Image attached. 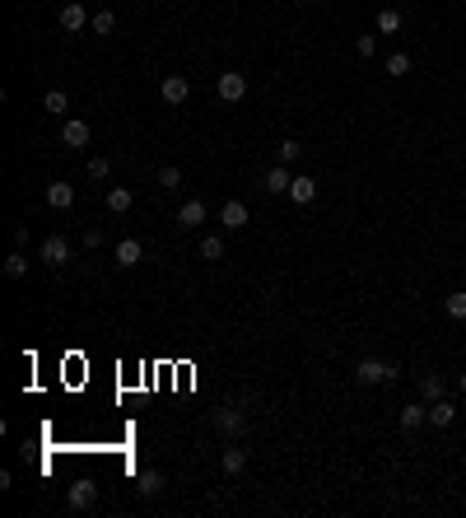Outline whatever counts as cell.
<instances>
[{
	"mask_svg": "<svg viewBox=\"0 0 466 518\" xmlns=\"http://www.w3.org/2000/svg\"><path fill=\"white\" fill-rule=\"evenodd\" d=\"M210 425L220 429V434H229V439H238V434L247 429V416L238 411V406H220V411L210 416Z\"/></svg>",
	"mask_w": 466,
	"mask_h": 518,
	"instance_id": "1",
	"label": "cell"
},
{
	"mask_svg": "<svg viewBox=\"0 0 466 518\" xmlns=\"http://www.w3.org/2000/svg\"><path fill=\"white\" fill-rule=\"evenodd\" d=\"M200 257H205V261H220V257H224V238H220V234L200 238Z\"/></svg>",
	"mask_w": 466,
	"mask_h": 518,
	"instance_id": "23",
	"label": "cell"
},
{
	"mask_svg": "<svg viewBox=\"0 0 466 518\" xmlns=\"http://www.w3.org/2000/svg\"><path fill=\"white\" fill-rule=\"evenodd\" d=\"M131 201H135L131 187H112V192H108V210L112 215H126V210H131Z\"/></svg>",
	"mask_w": 466,
	"mask_h": 518,
	"instance_id": "19",
	"label": "cell"
},
{
	"mask_svg": "<svg viewBox=\"0 0 466 518\" xmlns=\"http://www.w3.org/2000/svg\"><path fill=\"white\" fill-rule=\"evenodd\" d=\"M84 23H93V14L84 10L79 0H66V5H61V28H66V33H79Z\"/></svg>",
	"mask_w": 466,
	"mask_h": 518,
	"instance_id": "5",
	"label": "cell"
},
{
	"mask_svg": "<svg viewBox=\"0 0 466 518\" xmlns=\"http://www.w3.org/2000/svg\"><path fill=\"white\" fill-rule=\"evenodd\" d=\"M93 500H98V485H93V481H75L66 490V505L79 509V514H84V509H93Z\"/></svg>",
	"mask_w": 466,
	"mask_h": 518,
	"instance_id": "7",
	"label": "cell"
},
{
	"mask_svg": "<svg viewBox=\"0 0 466 518\" xmlns=\"http://www.w3.org/2000/svg\"><path fill=\"white\" fill-rule=\"evenodd\" d=\"M448 317H457V322L466 317V290H453V294H448Z\"/></svg>",
	"mask_w": 466,
	"mask_h": 518,
	"instance_id": "27",
	"label": "cell"
},
{
	"mask_svg": "<svg viewBox=\"0 0 466 518\" xmlns=\"http://www.w3.org/2000/svg\"><path fill=\"white\" fill-rule=\"evenodd\" d=\"M220 462H224V472H229V476H238L247 467V449H238V444H233V449H224Z\"/></svg>",
	"mask_w": 466,
	"mask_h": 518,
	"instance_id": "20",
	"label": "cell"
},
{
	"mask_svg": "<svg viewBox=\"0 0 466 518\" xmlns=\"http://www.w3.org/2000/svg\"><path fill=\"white\" fill-rule=\"evenodd\" d=\"M159 94H164V103H173V108H182V103L191 98V79H187V75H164V84H159Z\"/></svg>",
	"mask_w": 466,
	"mask_h": 518,
	"instance_id": "3",
	"label": "cell"
},
{
	"mask_svg": "<svg viewBox=\"0 0 466 518\" xmlns=\"http://www.w3.org/2000/svg\"><path fill=\"white\" fill-rule=\"evenodd\" d=\"M289 201H294V205H312V201H317V182H312L308 173H299V178L289 182Z\"/></svg>",
	"mask_w": 466,
	"mask_h": 518,
	"instance_id": "9",
	"label": "cell"
},
{
	"mask_svg": "<svg viewBox=\"0 0 466 518\" xmlns=\"http://www.w3.org/2000/svg\"><path fill=\"white\" fill-rule=\"evenodd\" d=\"M299 159H303V145L294 140V135H289V140H280V164H299Z\"/></svg>",
	"mask_w": 466,
	"mask_h": 518,
	"instance_id": "25",
	"label": "cell"
},
{
	"mask_svg": "<svg viewBox=\"0 0 466 518\" xmlns=\"http://www.w3.org/2000/svg\"><path fill=\"white\" fill-rule=\"evenodd\" d=\"M453 420H457V406H453V402H443V397H438V402H429V425L448 429Z\"/></svg>",
	"mask_w": 466,
	"mask_h": 518,
	"instance_id": "15",
	"label": "cell"
},
{
	"mask_svg": "<svg viewBox=\"0 0 466 518\" xmlns=\"http://www.w3.org/2000/svg\"><path fill=\"white\" fill-rule=\"evenodd\" d=\"M47 205H52V210H70V205H75V187H70V182H52V187H47Z\"/></svg>",
	"mask_w": 466,
	"mask_h": 518,
	"instance_id": "11",
	"label": "cell"
},
{
	"mask_svg": "<svg viewBox=\"0 0 466 518\" xmlns=\"http://www.w3.org/2000/svg\"><path fill=\"white\" fill-rule=\"evenodd\" d=\"M135 490H140L144 500H154L159 490H164V472H140L135 476Z\"/></svg>",
	"mask_w": 466,
	"mask_h": 518,
	"instance_id": "18",
	"label": "cell"
},
{
	"mask_svg": "<svg viewBox=\"0 0 466 518\" xmlns=\"http://www.w3.org/2000/svg\"><path fill=\"white\" fill-rule=\"evenodd\" d=\"M215 89H220L224 103H243V98H247V75H238V70H224V75L215 79Z\"/></svg>",
	"mask_w": 466,
	"mask_h": 518,
	"instance_id": "2",
	"label": "cell"
},
{
	"mask_svg": "<svg viewBox=\"0 0 466 518\" xmlns=\"http://www.w3.org/2000/svg\"><path fill=\"white\" fill-rule=\"evenodd\" d=\"M200 225H205V201H182L178 229H200Z\"/></svg>",
	"mask_w": 466,
	"mask_h": 518,
	"instance_id": "12",
	"label": "cell"
},
{
	"mask_svg": "<svg viewBox=\"0 0 466 518\" xmlns=\"http://www.w3.org/2000/svg\"><path fill=\"white\" fill-rule=\"evenodd\" d=\"M112 257H117V266H135V261L144 257L140 238H122V243H117V252H112Z\"/></svg>",
	"mask_w": 466,
	"mask_h": 518,
	"instance_id": "14",
	"label": "cell"
},
{
	"mask_svg": "<svg viewBox=\"0 0 466 518\" xmlns=\"http://www.w3.org/2000/svg\"><path fill=\"white\" fill-rule=\"evenodd\" d=\"M387 75H411V57H406V52H392L387 57Z\"/></svg>",
	"mask_w": 466,
	"mask_h": 518,
	"instance_id": "29",
	"label": "cell"
},
{
	"mask_svg": "<svg viewBox=\"0 0 466 518\" xmlns=\"http://www.w3.org/2000/svg\"><path fill=\"white\" fill-rule=\"evenodd\" d=\"M289 182H294V178H289V164H275V169H266L261 187H266L271 196H285V192H289Z\"/></svg>",
	"mask_w": 466,
	"mask_h": 518,
	"instance_id": "10",
	"label": "cell"
},
{
	"mask_svg": "<svg viewBox=\"0 0 466 518\" xmlns=\"http://www.w3.org/2000/svg\"><path fill=\"white\" fill-rule=\"evenodd\" d=\"M5 276H10V281H23V276H28V257H23V248H14L10 257H5Z\"/></svg>",
	"mask_w": 466,
	"mask_h": 518,
	"instance_id": "21",
	"label": "cell"
},
{
	"mask_svg": "<svg viewBox=\"0 0 466 518\" xmlns=\"http://www.w3.org/2000/svg\"><path fill=\"white\" fill-rule=\"evenodd\" d=\"M424 420H429V406H420V402L401 406V429H420Z\"/></svg>",
	"mask_w": 466,
	"mask_h": 518,
	"instance_id": "16",
	"label": "cell"
},
{
	"mask_svg": "<svg viewBox=\"0 0 466 518\" xmlns=\"http://www.w3.org/2000/svg\"><path fill=\"white\" fill-rule=\"evenodd\" d=\"M159 187H168V192H178V187H182V169L164 164V169H159Z\"/></svg>",
	"mask_w": 466,
	"mask_h": 518,
	"instance_id": "26",
	"label": "cell"
},
{
	"mask_svg": "<svg viewBox=\"0 0 466 518\" xmlns=\"http://www.w3.org/2000/svg\"><path fill=\"white\" fill-rule=\"evenodd\" d=\"M220 225L224 229H243L247 225V205L243 201H224L220 205Z\"/></svg>",
	"mask_w": 466,
	"mask_h": 518,
	"instance_id": "13",
	"label": "cell"
},
{
	"mask_svg": "<svg viewBox=\"0 0 466 518\" xmlns=\"http://www.w3.org/2000/svg\"><path fill=\"white\" fill-rule=\"evenodd\" d=\"M443 393H448L443 373H424V378H420V397H424V402H438Z\"/></svg>",
	"mask_w": 466,
	"mask_h": 518,
	"instance_id": "17",
	"label": "cell"
},
{
	"mask_svg": "<svg viewBox=\"0 0 466 518\" xmlns=\"http://www.w3.org/2000/svg\"><path fill=\"white\" fill-rule=\"evenodd\" d=\"M42 108H47V113H61V117H66V89H47Z\"/></svg>",
	"mask_w": 466,
	"mask_h": 518,
	"instance_id": "28",
	"label": "cell"
},
{
	"mask_svg": "<svg viewBox=\"0 0 466 518\" xmlns=\"http://www.w3.org/2000/svg\"><path fill=\"white\" fill-rule=\"evenodd\" d=\"M355 52H359V57L368 61V57H373V52H377V38H368V33H364V38H355Z\"/></svg>",
	"mask_w": 466,
	"mask_h": 518,
	"instance_id": "31",
	"label": "cell"
},
{
	"mask_svg": "<svg viewBox=\"0 0 466 518\" xmlns=\"http://www.w3.org/2000/svg\"><path fill=\"white\" fill-rule=\"evenodd\" d=\"M392 373H397V369H392V364H387V360H359V369H355V378H359V383H387Z\"/></svg>",
	"mask_w": 466,
	"mask_h": 518,
	"instance_id": "6",
	"label": "cell"
},
{
	"mask_svg": "<svg viewBox=\"0 0 466 518\" xmlns=\"http://www.w3.org/2000/svg\"><path fill=\"white\" fill-rule=\"evenodd\" d=\"M42 261H47V266H66V261H70V243L61 234L42 238Z\"/></svg>",
	"mask_w": 466,
	"mask_h": 518,
	"instance_id": "8",
	"label": "cell"
},
{
	"mask_svg": "<svg viewBox=\"0 0 466 518\" xmlns=\"http://www.w3.org/2000/svg\"><path fill=\"white\" fill-rule=\"evenodd\" d=\"M457 388H462V393H466V373H462V378H457Z\"/></svg>",
	"mask_w": 466,
	"mask_h": 518,
	"instance_id": "32",
	"label": "cell"
},
{
	"mask_svg": "<svg viewBox=\"0 0 466 518\" xmlns=\"http://www.w3.org/2000/svg\"><path fill=\"white\" fill-rule=\"evenodd\" d=\"M89 122H79V117H66V122H61V145H70V150H84L89 145Z\"/></svg>",
	"mask_w": 466,
	"mask_h": 518,
	"instance_id": "4",
	"label": "cell"
},
{
	"mask_svg": "<svg viewBox=\"0 0 466 518\" xmlns=\"http://www.w3.org/2000/svg\"><path fill=\"white\" fill-rule=\"evenodd\" d=\"M93 33H98V38L117 33V14H112V10H98V14H93Z\"/></svg>",
	"mask_w": 466,
	"mask_h": 518,
	"instance_id": "24",
	"label": "cell"
},
{
	"mask_svg": "<svg viewBox=\"0 0 466 518\" xmlns=\"http://www.w3.org/2000/svg\"><path fill=\"white\" fill-rule=\"evenodd\" d=\"M89 173H93V178H108V173H112V159H108V154L89 159Z\"/></svg>",
	"mask_w": 466,
	"mask_h": 518,
	"instance_id": "30",
	"label": "cell"
},
{
	"mask_svg": "<svg viewBox=\"0 0 466 518\" xmlns=\"http://www.w3.org/2000/svg\"><path fill=\"white\" fill-rule=\"evenodd\" d=\"M377 33H401V10H392V5H387V10H377Z\"/></svg>",
	"mask_w": 466,
	"mask_h": 518,
	"instance_id": "22",
	"label": "cell"
}]
</instances>
